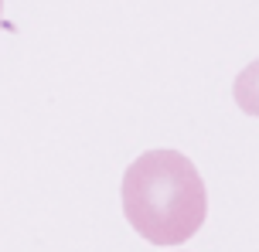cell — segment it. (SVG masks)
<instances>
[{"label":"cell","instance_id":"cell-2","mask_svg":"<svg viewBox=\"0 0 259 252\" xmlns=\"http://www.w3.org/2000/svg\"><path fill=\"white\" fill-rule=\"evenodd\" d=\"M232 95H235V103H239V109H242V113L259 116V58L235 75Z\"/></svg>","mask_w":259,"mask_h":252},{"label":"cell","instance_id":"cell-3","mask_svg":"<svg viewBox=\"0 0 259 252\" xmlns=\"http://www.w3.org/2000/svg\"><path fill=\"white\" fill-rule=\"evenodd\" d=\"M0 11H4V0H0Z\"/></svg>","mask_w":259,"mask_h":252},{"label":"cell","instance_id":"cell-1","mask_svg":"<svg viewBox=\"0 0 259 252\" xmlns=\"http://www.w3.org/2000/svg\"><path fill=\"white\" fill-rule=\"evenodd\" d=\"M123 215L150 245H181L205 225L208 194L178 150H147L123 174Z\"/></svg>","mask_w":259,"mask_h":252}]
</instances>
